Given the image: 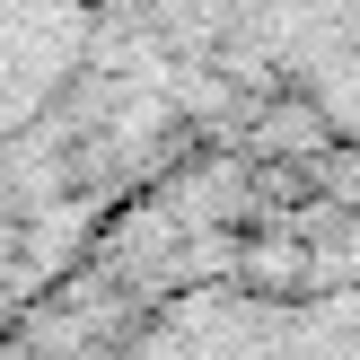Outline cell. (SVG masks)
Returning <instances> with one entry per match:
<instances>
[{
	"mask_svg": "<svg viewBox=\"0 0 360 360\" xmlns=\"http://www.w3.org/2000/svg\"><path fill=\"white\" fill-rule=\"evenodd\" d=\"M264 141H273V150H326L334 132H326V115H316V105H299V97H290L273 123H264Z\"/></svg>",
	"mask_w": 360,
	"mask_h": 360,
	"instance_id": "1",
	"label": "cell"
}]
</instances>
